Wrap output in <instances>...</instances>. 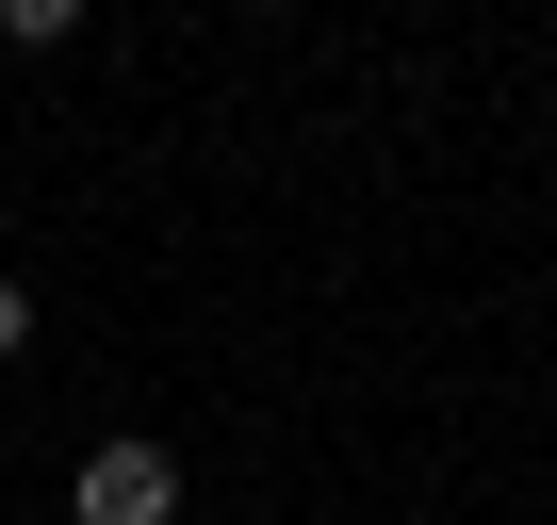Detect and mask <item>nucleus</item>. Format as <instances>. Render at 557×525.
Here are the masks:
<instances>
[{"instance_id": "1", "label": "nucleus", "mask_w": 557, "mask_h": 525, "mask_svg": "<svg viewBox=\"0 0 557 525\" xmlns=\"http://www.w3.org/2000/svg\"><path fill=\"white\" fill-rule=\"evenodd\" d=\"M66 509H83V525H181V460H164V443H99Z\"/></svg>"}, {"instance_id": "3", "label": "nucleus", "mask_w": 557, "mask_h": 525, "mask_svg": "<svg viewBox=\"0 0 557 525\" xmlns=\"http://www.w3.org/2000/svg\"><path fill=\"white\" fill-rule=\"evenodd\" d=\"M17 345H34V280L0 262V362H17Z\"/></svg>"}, {"instance_id": "2", "label": "nucleus", "mask_w": 557, "mask_h": 525, "mask_svg": "<svg viewBox=\"0 0 557 525\" xmlns=\"http://www.w3.org/2000/svg\"><path fill=\"white\" fill-rule=\"evenodd\" d=\"M83 34V0H0V50H66Z\"/></svg>"}]
</instances>
